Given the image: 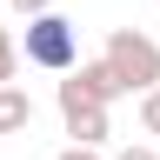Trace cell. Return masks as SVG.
Instances as JSON below:
<instances>
[{
  "instance_id": "2",
  "label": "cell",
  "mask_w": 160,
  "mask_h": 160,
  "mask_svg": "<svg viewBox=\"0 0 160 160\" xmlns=\"http://www.w3.org/2000/svg\"><path fill=\"white\" fill-rule=\"evenodd\" d=\"M100 60L120 73V87H127V93L160 87V40H153V33H140V27H113V33H107V47H100Z\"/></svg>"
},
{
  "instance_id": "5",
  "label": "cell",
  "mask_w": 160,
  "mask_h": 160,
  "mask_svg": "<svg viewBox=\"0 0 160 160\" xmlns=\"http://www.w3.org/2000/svg\"><path fill=\"white\" fill-rule=\"evenodd\" d=\"M27 127H33V93L20 80H7L0 87V133H27Z\"/></svg>"
},
{
  "instance_id": "10",
  "label": "cell",
  "mask_w": 160,
  "mask_h": 160,
  "mask_svg": "<svg viewBox=\"0 0 160 160\" xmlns=\"http://www.w3.org/2000/svg\"><path fill=\"white\" fill-rule=\"evenodd\" d=\"M113 160H160V153H153V147H120Z\"/></svg>"
},
{
  "instance_id": "8",
  "label": "cell",
  "mask_w": 160,
  "mask_h": 160,
  "mask_svg": "<svg viewBox=\"0 0 160 160\" xmlns=\"http://www.w3.org/2000/svg\"><path fill=\"white\" fill-rule=\"evenodd\" d=\"M7 7H13L20 20H33V13H47V7H53V0H7Z\"/></svg>"
},
{
  "instance_id": "11",
  "label": "cell",
  "mask_w": 160,
  "mask_h": 160,
  "mask_svg": "<svg viewBox=\"0 0 160 160\" xmlns=\"http://www.w3.org/2000/svg\"><path fill=\"white\" fill-rule=\"evenodd\" d=\"M0 7H7V0H0Z\"/></svg>"
},
{
  "instance_id": "3",
  "label": "cell",
  "mask_w": 160,
  "mask_h": 160,
  "mask_svg": "<svg viewBox=\"0 0 160 160\" xmlns=\"http://www.w3.org/2000/svg\"><path fill=\"white\" fill-rule=\"evenodd\" d=\"M60 93H67V100H87V107H113V100H127V87H120V73L107 67V60H80V67L60 80Z\"/></svg>"
},
{
  "instance_id": "6",
  "label": "cell",
  "mask_w": 160,
  "mask_h": 160,
  "mask_svg": "<svg viewBox=\"0 0 160 160\" xmlns=\"http://www.w3.org/2000/svg\"><path fill=\"white\" fill-rule=\"evenodd\" d=\"M13 73H20V40H13L7 27H0V87H7Z\"/></svg>"
},
{
  "instance_id": "4",
  "label": "cell",
  "mask_w": 160,
  "mask_h": 160,
  "mask_svg": "<svg viewBox=\"0 0 160 160\" xmlns=\"http://www.w3.org/2000/svg\"><path fill=\"white\" fill-rule=\"evenodd\" d=\"M60 120H67L73 147H107V107H87V100H67V93H60Z\"/></svg>"
},
{
  "instance_id": "7",
  "label": "cell",
  "mask_w": 160,
  "mask_h": 160,
  "mask_svg": "<svg viewBox=\"0 0 160 160\" xmlns=\"http://www.w3.org/2000/svg\"><path fill=\"white\" fill-rule=\"evenodd\" d=\"M140 127H147V133H160V87H147V93H140Z\"/></svg>"
},
{
  "instance_id": "9",
  "label": "cell",
  "mask_w": 160,
  "mask_h": 160,
  "mask_svg": "<svg viewBox=\"0 0 160 160\" xmlns=\"http://www.w3.org/2000/svg\"><path fill=\"white\" fill-rule=\"evenodd\" d=\"M53 160H100V147H73V140H67V147H60Z\"/></svg>"
},
{
  "instance_id": "1",
  "label": "cell",
  "mask_w": 160,
  "mask_h": 160,
  "mask_svg": "<svg viewBox=\"0 0 160 160\" xmlns=\"http://www.w3.org/2000/svg\"><path fill=\"white\" fill-rule=\"evenodd\" d=\"M20 53H27V67H47V73H73L80 67V27L67 13H33L27 20V40H20Z\"/></svg>"
}]
</instances>
